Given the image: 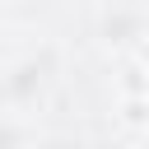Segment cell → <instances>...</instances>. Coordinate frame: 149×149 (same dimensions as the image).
Instances as JSON below:
<instances>
[{
  "label": "cell",
  "instance_id": "1",
  "mask_svg": "<svg viewBox=\"0 0 149 149\" xmlns=\"http://www.w3.org/2000/svg\"><path fill=\"white\" fill-rule=\"evenodd\" d=\"M126 126L149 130V98H126Z\"/></svg>",
  "mask_w": 149,
  "mask_h": 149
},
{
  "label": "cell",
  "instance_id": "2",
  "mask_svg": "<svg viewBox=\"0 0 149 149\" xmlns=\"http://www.w3.org/2000/svg\"><path fill=\"white\" fill-rule=\"evenodd\" d=\"M140 149H149V130H144V144H140Z\"/></svg>",
  "mask_w": 149,
  "mask_h": 149
}]
</instances>
